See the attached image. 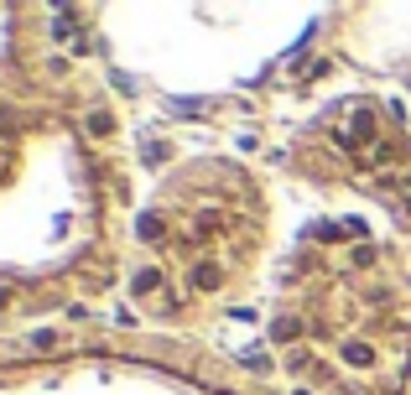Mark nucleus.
<instances>
[{
	"mask_svg": "<svg viewBox=\"0 0 411 395\" xmlns=\"http://www.w3.org/2000/svg\"><path fill=\"white\" fill-rule=\"evenodd\" d=\"M193 286H198V291L219 286V266H198V270H193Z\"/></svg>",
	"mask_w": 411,
	"mask_h": 395,
	"instance_id": "1",
	"label": "nucleus"
},
{
	"mask_svg": "<svg viewBox=\"0 0 411 395\" xmlns=\"http://www.w3.org/2000/svg\"><path fill=\"white\" fill-rule=\"evenodd\" d=\"M349 364H359V370H364V364H375V354L364 349V343H349Z\"/></svg>",
	"mask_w": 411,
	"mask_h": 395,
	"instance_id": "2",
	"label": "nucleus"
}]
</instances>
